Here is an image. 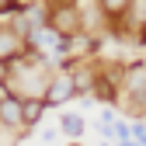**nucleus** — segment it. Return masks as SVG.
Returning <instances> with one entry per match:
<instances>
[{"label": "nucleus", "mask_w": 146, "mask_h": 146, "mask_svg": "<svg viewBox=\"0 0 146 146\" xmlns=\"http://www.w3.org/2000/svg\"><path fill=\"white\" fill-rule=\"evenodd\" d=\"M49 28L56 31L59 38H70V35H77L84 28V17H80V11L73 4H56L49 11Z\"/></svg>", "instance_id": "f257e3e1"}, {"label": "nucleus", "mask_w": 146, "mask_h": 146, "mask_svg": "<svg viewBox=\"0 0 146 146\" xmlns=\"http://www.w3.org/2000/svg\"><path fill=\"white\" fill-rule=\"evenodd\" d=\"M73 94H77V87H73V77H56V80L45 87L42 101H45V108H56V104H66Z\"/></svg>", "instance_id": "f03ea898"}, {"label": "nucleus", "mask_w": 146, "mask_h": 146, "mask_svg": "<svg viewBox=\"0 0 146 146\" xmlns=\"http://www.w3.org/2000/svg\"><path fill=\"white\" fill-rule=\"evenodd\" d=\"M17 52H21V35H17V31H0V59L14 63Z\"/></svg>", "instance_id": "7ed1b4c3"}, {"label": "nucleus", "mask_w": 146, "mask_h": 146, "mask_svg": "<svg viewBox=\"0 0 146 146\" xmlns=\"http://www.w3.org/2000/svg\"><path fill=\"white\" fill-rule=\"evenodd\" d=\"M21 104H25V98L4 101V104H0V122H4V125H21Z\"/></svg>", "instance_id": "20e7f679"}, {"label": "nucleus", "mask_w": 146, "mask_h": 146, "mask_svg": "<svg viewBox=\"0 0 146 146\" xmlns=\"http://www.w3.org/2000/svg\"><path fill=\"white\" fill-rule=\"evenodd\" d=\"M42 111H45V101L42 98H28L21 104V125H35V122L42 118Z\"/></svg>", "instance_id": "39448f33"}, {"label": "nucleus", "mask_w": 146, "mask_h": 146, "mask_svg": "<svg viewBox=\"0 0 146 146\" xmlns=\"http://www.w3.org/2000/svg\"><path fill=\"white\" fill-rule=\"evenodd\" d=\"M94 98H98V101H115V87H111V77L98 73V84H94Z\"/></svg>", "instance_id": "423d86ee"}, {"label": "nucleus", "mask_w": 146, "mask_h": 146, "mask_svg": "<svg viewBox=\"0 0 146 146\" xmlns=\"http://www.w3.org/2000/svg\"><path fill=\"white\" fill-rule=\"evenodd\" d=\"M129 7H132V0H101V11H104V14H111V17L125 14Z\"/></svg>", "instance_id": "0eeeda50"}, {"label": "nucleus", "mask_w": 146, "mask_h": 146, "mask_svg": "<svg viewBox=\"0 0 146 146\" xmlns=\"http://www.w3.org/2000/svg\"><path fill=\"white\" fill-rule=\"evenodd\" d=\"M63 132L77 139V136L84 132V118H80V115H63Z\"/></svg>", "instance_id": "6e6552de"}, {"label": "nucleus", "mask_w": 146, "mask_h": 146, "mask_svg": "<svg viewBox=\"0 0 146 146\" xmlns=\"http://www.w3.org/2000/svg\"><path fill=\"white\" fill-rule=\"evenodd\" d=\"M132 136H136L132 139L136 146H146V125H132Z\"/></svg>", "instance_id": "1a4fd4ad"}, {"label": "nucleus", "mask_w": 146, "mask_h": 146, "mask_svg": "<svg viewBox=\"0 0 146 146\" xmlns=\"http://www.w3.org/2000/svg\"><path fill=\"white\" fill-rule=\"evenodd\" d=\"M7 77H11V63L0 59V84H7Z\"/></svg>", "instance_id": "9d476101"}, {"label": "nucleus", "mask_w": 146, "mask_h": 146, "mask_svg": "<svg viewBox=\"0 0 146 146\" xmlns=\"http://www.w3.org/2000/svg\"><path fill=\"white\" fill-rule=\"evenodd\" d=\"M11 98H17V94H11V87H7V84H0V104L11 101Z\"/></svg>", "instance_id": "9b49d317"}, {"label": "nucleus", "mask_w": 146, "mask_h": 146, "mask_svg": "<svg viewBox=\"0 0 146 146\" xmlns=\"http://www.w3.org/2000/svg\"><path fill=\"white\" fill-rule=\"evenodd\" d=\"M118 146H136V143L132 139H118Z\"/></svg>", "instance_id": "f8f14e48"}]
</instances>
